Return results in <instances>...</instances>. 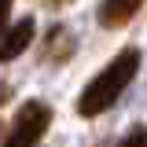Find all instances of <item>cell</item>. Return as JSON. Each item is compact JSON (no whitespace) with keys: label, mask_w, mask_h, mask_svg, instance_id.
<instances>
[{"label":"cell","mask_w":147,"mask_h":147,"mask_svg":"<svg viewBox=\"0 0 147 147\" xmlns=\"http://www.w3.org/2000/svg\"><path fill=\"white\" fill-rule=\"evenodd\" d=\"M136 70H140V48H121V52L85 85V92L77 96V114H81V118H99L103 110H110L118 103V96L132 85Z\"/></svg>","instance_id":"obj_1"},{"label":"cell","mask_w":147,"mask_h":147,"mask_svg":"<svg viewBox=\"0 0 147 147\" xmlns=\"http://www.w3.org/2000/svg\"><path fill=\"white\" fill-rule=\"evenodd\" d=\"M48 125H52V107L44 99H26L18 107L15 121H11V132H7L4 147H37L40 136L48 132Z\"/></svg>","instance_id":"obj_2"},{"label":"cell","mask_w":147,"mask_h":147,"mask_svg":"<svg viewBox=\"0 0 147 147\" xmlns=\"http://www.w3.org/2000/svg\"><path fill=\"white\" fill-rule=\"evenodd\" d=\"M33 33H37V22H33L30 15L18 18L15 26H7V30H4V37H0V63H11V59H18V55L33 44Z\"/></svg>","instance_id":"obj_3"},{"label":"cell","mask_w":147,"mask_h":147,"mask_svg":"<svg viewBox=\"0 0 147 147\" xmlns=\"http://www.w3.org/2000/svg\"><path fill=\"white\" fill-rule=\"evenodd\" d=\"M140 7H144V0H103L99 4V26L103 30H121Z\"/></svg>","instance_id":"obj_4"},{"label":"cell","mask_w":147,"mask_h":147,"mask_svg":"<svg viewBox=\"0 0 147 147\" xmlns=\"http://www.w3.org/2000/svg\"><path fill=\"white\" fill-rule=\"evenodd\" d=\"M74 52V37L66 26H52V33L44 40V63H63L66 55Z\"/></svg>","instance_id":"obj_5"},{"label":"cell","mask_w":147,"mask_h":147,"mask_svg":"<svg viewBox=\"0 0 147 147\" xmlns=\"http://www.w3.org/2000/svg\"><path fill=\"white\" fill-rule=\"evenodd\" d=\"M118 147H147V129H144V125L129 129L125 136H121V144H118Z\"/></svg>","instance_id":"obj_6"},{"label":"cell","mask_w":147,"mask_h":147,"mask_svg":"<svg viewBox=\"0 0 147 147\" xmlns=\"http://www.w3.org/2000/svg\"><path fill=\"white\" fill-rule=\"evenodd\" d=\"M11 4H15V0H0V37H4V30H7V18H11Z\"/></svg>","instance_id":"obj_7"},{"label":"cell","mask_w":147,"mask_h":147,"mask_svg":"<svg viewBox=\"0 0 147 147\" xmlns=\"http://www.w3.org/2000/svg\"><path fill=\"white\" fill-rule=\"evenodd\" d=\"M48 4H55V7H63V4H70V0H48Z\"/></svg>","instance_id":"obj_8"}]
</instances>
